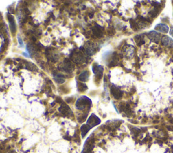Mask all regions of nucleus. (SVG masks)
I'll use <instances>...</instances> for the list:
<instances>
[{
    "instance_id": "1",
    "label": "nucleus",
    "mask_w": 173,
    "mask_h": 153,
    "mask_svg": "<svg viewBox=\"0 0 173 153\" xmlns=\"http://www.w3.org/2000/svg\"><path fill=\"white\" fill-rule=\"evenodd\" d=\"M89 105H91V100L88 97L84 96L78 99L76 103V107L79 110H83Z\"/></svg>"
},
{
    "instance_id": "2",
    "label": "nucleus",
    "mask_w": 173,
    "mask_h": 153,
    "mask_svg": "<svg viewBox=\"0 0 173 153\" xmlns=\"http://www.w3.org/2000/svg\"><path fill=\"white\" fill-rule=\"evenodd\" d=\"M101 121L99 118H97L95 115L92 114L91 116L89 117V118L88 119L87 123H86V125L89 127L90 128H92L94 126H96L97 125L100 124Z\"/></svg>"
},
{
    "instance_id": "3",
    "label": "nucleus",
    "mask_w": 173,
    "mask_h": 153,
    "mask_svg": "<svg viewBox=\"0 0 173 153\" xmlns=\"http://www.w3.org/2000/svg\"><path fill=\"white\" fill-rule=\"evenodd\" d=\"M147 36H148V37L150 39V40L152 41V42L154 43H158L161 39L160 34L155 31L149 32V33L147 34Z\"/></svg>"
},
{
    "instance_id": "4",
    "label": "nucleus",
    "mask_w": 173,
    "mask_h": 153,
    "mask_svg": "<svg viewBox=\"0 0 173 153\" xmlns=\"http://www.w3.org/2000/svg\"><path fill=\"white\" fill-rule=\"evenodd\" d=\"M104 68L101 65H94L93 67V73L95 74V77L97 80H100L102 77V74H103Z\"/></svg>"
},
{
    "instance_id": "5",
    "label": "nucleus",
    "mask_w": 173,
    "mask_h": 153,
    "mask_svg": "<svg viewBox=\"0 0 173 153\" xmlns=\"http://www.w3.org/2000/svg\"><path fill=\"white\" fill-rule=\"evenodd\" d=\"M111 94L113 95V97L116 99H120L122 97V91L120 90L118 87L115 86H112L111 87V90H110Z\"/></svg>"
},
{
    "instance_id": "6",
    "label": "nucleus",
    "mask_w": 173,
    "mask_h": 153,
    "mask_svg": "<svg viewBox=\"0 0 173 153\" xmlns=\"http://www.w3.org/2000/svg\"><path fill=\"white\" fill-rule=\"evenodd\" d=\"M59 111L61 112L62 114L66 116H72L73 113H72L71 109H70V107L67 106L65 104H63L61 107H60Z\"/></svg>"
},
{
    "instance_id": "7",
    "label": "nucleus",
    "mask_w": 173,
    "mask_h": 153,
    "mask_svg": "<svg viewBox=\"0 0 173 153\" xmlns=\"http://www.w3.org/2000/svg\"><path fill=\"white\" fill-rule=\"evenodd\" d=\"M8 20L9 21L10 28L12 33L13 34H15L16 31V26L14 22V17L10 14H8Z\"/></svg>"
},
{
    "instance_id": "8",
    "label": "nucleus",
    "mask_w": 173,
    "mask_h": 153,
    "mask_svg": "<svg viewBox=\"0 0 173 153\" xmlns=\"http://www.w3.org/2000/svg\"><path fill=\"white\" fill-rule=\"evenodd\" d=\"M64 65L63 67V69L66 72H72V70L74 69V65L72 64L71 61H70L69 59H66L64 60Z\"/></svg>"
},
{
    "instance_id": "9",
    "label": "nucleus",
    "mask_w": 173,
    "mask_h": 153,
    "mask_svg": "<svg viewBox=\"0 0 173 153\" xmlns=\"http://www.w3.org/2000/svg\"><path fill=\"white\" fill-rule=\"evenodd\" d=\"M163 45L168 47H173V40L168 36H164L161 39Z\"/></svg>"
},
{
    "instance_id": "10",
    "label": "nucleus",
    "mask_w": 173,
    "mask_h": 153,
    "mask_svg": "<svg viewBox=\"0 0 173 153\" xmlns=\"http://www.w3.org/2000/svg\"><path fill=\"white\" fill-rule=\"evenodd\" d=\"M155 30L160 32V33H167L169 31V27L168 26L164 24H158L155 27Z\"/></svg>"
},
{
    "instance_id": "11",
    "label": "nucleus",
    "mask_w": 173,
    "mask_h": 153,
    "mask_svg": "<svg viewBox=\"0 0 173 153\" xmlns=\"http://www.w3.org/2000/svg\"><path fill=\"white\" fill-rule=\"evenodd\" d=\"M72 59H73L74 62H76V63H82L84 61L83 55H82V53L80 52L74 53Z\"/></svg>"
},
{
    "instance_id": "12",
    "label": "nucleus",
    "mask_w": 173,
    "mask_h": 153,
    "mask_svg": "<svg viewBox=\"0 0 173 153\" xmlns=\"http://www.w3.org/2000/svg\"><path fill=\"white\" fill-rule=\"evenodd\" d=\"M101 29L102 27L98 25H96L93 29V33L97 37H102L103 36V31H102Z\"/></svg>"
},
{
    "instance_id": "13",
    "label": "nucleus",
    "mask_w": 173,
    "mask_h": 153,
    "mask_svg": "<svg viewBox=\"0 0 173 153\" xmlns=\"http://www.w3.org/2000/svg\"><path fill=\"white\" fill-rule=\"evenodd\" d=\"M89 76V72L88 71H84L78 76V80L81 82H86L88 80Z\"/></svg>"
},
{
    "instance_id": "14",
    "label": "nucleus",
    "mask_w": 173,
    "mask_h": 153,
    "mask_svg": "<svg viewBox=\"0 0 173 153\" xmlns=\"http://www.w3.org/2000/svg\"><path fill=\"white\" fill-rule=\"evenodd\" d=\"M90 129H91V128H90L86 124L83 125V126H81V128H80V131H81V135H82V138H84V137L86 136V134H87V132H89Z\"/></svg>"
},
{
    "instance_id": "15",
    "label": "nucleus",
    "mask_w": 173,
    "mask_h": 153,
    "mask_svg": "<svg viewBox=\"0 0 173 153\" xmlns=\"http://www.w3.org/2000/svg\"><path fill=\"white\" fill-rule=\"evenodd\" d=\"M135 40L136 43H137V45L139 44V42H140L139 45H141L142 44H143V43H145L143 39L142 35H137L136 37H135Z\"/></svg>"
},
{
    "instance_id": "16",
    "label": "nucleus",
    "mask_w": 173,
    "mask_h": 153,
    "mask_svg": "<svg viewBox=\"0 0 173 153\" xmlns=\"http://www.w3.org/2000/svg\"><path fill=\"white\" fill-rule=\"evenodd\" d=\"M78 89L80 92H84L87 89V86H86V84H82V83H78Z\"/></svg>"
},
{
    "instance_id": "17",
    "label": "nucleus",
    "mask_w": 173,
    "mask_h": 153,
    "mask_svg": "<svg viewBox=\"0 0 173 153\" xmlns=\"http://www.w3.org/2000/svg\"><path fill=\"white\" fill-rule=\"evenodd\" d=\"M55 81L57 83H59V84H62V83L64 82L65 80L62 78H59V77H57V78H55Z\"/></svg>"
},
{
    "instance_id": "18",
    "label": "nucleus",
    "mask_w": 173,
    "mask_h": 153,
    "mask_svg": "<svg viewBox=\"0 0 173 153\" xmlns=\"http://www.w3.org/2000/svg\"><path fill=\"white\" fill-rule=\"evenodd\" d=\"M18 40H19V44L21 45V46L22 47H24V44H23V40H22V39H21V37H18Z\"/></svg>"
},
{
    "instance_id": "19",
    "label": "nucleus",
    "mask_w": 173,
    "mask_h": 153,
    "mask_svg": "<svg viewBox=\"0 0 173 153\" xmlns=\"http://www.w3.org/2000/svg\"><path fill=\"white\" fill-rule=\"evenodd\" d=\"M170 35L173 37V27L172 28V29H170Z\"/></svg>"
},
{
    "instance_id": "20",
    "label": "nucleus",
    "mask_w": 173,
    "mask_h": 153,
    "mask_svg": "<svg viewBox=\"0 0 173 153\" xmlns=\"http://www.w3.org/2000/svg\"><path fill=\"white\" fill-rule=\"evenodd\" d=\"M172 57H173V55H172Z\"/></svg>"
}]
</instances>
